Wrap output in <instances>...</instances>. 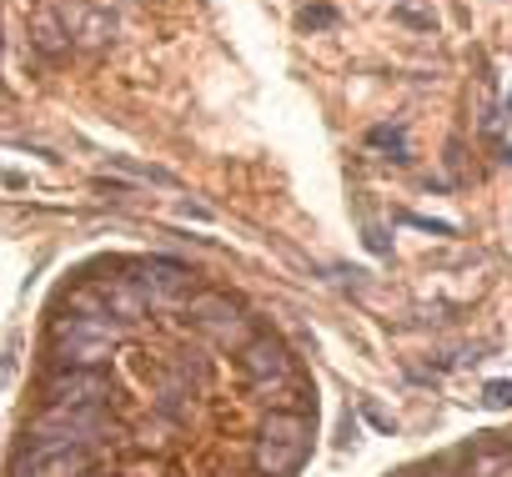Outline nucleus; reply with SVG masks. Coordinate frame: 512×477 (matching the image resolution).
<instances>
[{"label": "nucleus", "mask_w": 512, "mask_h": 477, "mask_svg": "<svg viewBox=\"0 0 512 477\" xmlns=\"http://www.w3.org/2000/svg\"><path fill=\"white\" fill-rule=\"evenodd\" d=\"M241 372L262 387V392H277V387H292V357L282 342L272 337H251L241 347Z\"/></svg>", "instance_id": "obj_8"}, {"label": "nucleus", "mask_w": 512, "mask_h": 477, "mask_svg": "<svg viewBox=\"0 0 512 477\" xmlns=\"http://www.w3.org/2000/svg\"><path fill=\"white\" fill-rule=\"evenodd\" d=\"M101 432H106V407H46L36 422V442L91 447Z\"/></svg>", "instance_id": "obj_5"}, {"label": "nucleus", "mask_w": 512, "mask_h": 477, "mask_svg": "<svg viewBox=\"0 0 512 477\" xmlns=\"http://www.w3.org/2000/svg\"><path fill=\"white\" fill-rule=\"evenodd\" d=\"M186 317H191L216 347H246V342H251L241 307H236L231 297H221V292H191V297H186Z\"/></svg>", "instance_id": "obj_4"}, {"label": "nucleus", "mask_w": 512, "mask_h": 477, "mask_svg": "<svg viewBox=\"0 0 512 477\" xmlns=\"http://www.w3.org/2000/svg\"><path fill=\"white\" fill-rule=\"evenodd\" d=\"M31 46L41 51V56H66V46H71V36H66V21L56 16V11H36L31 16Z\"/></svg>", "instance_id": "obj_10"}, {"label": "nucleus", "mask_w": 512, "mask_h": 477, "mask_svg": "<svg viewBox=\"0 0 512 477\" xmlns=\"http://www.w3.org/2000/svg\"><path fill=\"white\" fill-rule=\"evenodd\" d=\"M46 397H51V407H106L111 382L101 367H61L46 382Z\"/></svg>", "instance_id": "obj_7"}, {"label": "nucleus", "mask_w": 512, "mask_h": 477, "mask_svg": "<svg viewBox=\"0 0 512 477\" xmlns=\"http://www.w3.org/2000/svg\"><path fill=\"white\" fill-rule=\"evenodd\" d=\"M126 287L136 292L141 307L161 312V307H176V302L191 297V272L181 262H171V257H146V262H131Z\"/></svg>", "instance_id": "obj_3"}, {"label": "nucleus", "mask_w": 512, "mask_h": 477, "mask_svg": "<svg viewBox=\"0 0 512 477\" xmlns=\"http://www.w3.org/2000/svg\"><path fill=\"white\" fill-rule=\"evenodd\" d=\"M482 402H487V407H512V382H487Z\"/></svg>", "instance_id": "obj_11"}, {"label": "nucleus", "mask_w": 512, "mask_h": 477, "mask_svg": "<svg viewBox=\"0 0 512 477\" xmlns=\"http://www.w3.org/2000/svg\"><path fill=\"white\" fill-rule=\"evenodd\" d=\"M372 146H392V151H397V161H402V131H392V126H377V131H372Z\"/></svg>", "instance_id": "obj_12"}, {"label": "nucleus", "mask_w": 512, "mask_h": 477, "mask_svg": "<svg viewBox=\"0 0 512 477\" xmlns=\"http://www.w3.org/2000/svg\"><path fill=\"white\" fill-rule=\"evenodd\" d=\"M91 467V447H71V442H31L16 457V477H86Z\"/></svg>", "instance_id": "obj_6"}, {"label": "nucleus", "mask_w": 512, "mask_h": 477, "mask_svg": "<svg viewBox=\"0 0 512 477\" xmlns=\"http://www.w3.org/2000/svg\"><path fill=\"white\" fill-rule=\"evenodd\" d=\"M307 422L297 412H272L262 427V442H256V472L262 477H292L307 457Z\"/></svg>", "instance_id": "obj_2"}, {"label": "nucleus", "mask_w": 512, "mask_h": 477, "mask_svg": "<svg viewBox=\"0 0 512 477\" xmlns=\"http://www.w3.org/2000/svg\"><path fill=\"white\" fill-rule=\"evenodd\" d=\"M61 21H66V36L81 41V46H106V41L116 36V16H106V11H96V6H76V11H66Z\"/></svg>", "instance_id": "obj_9"}, {"label": "nucleus", "mask_w": 512, "mask_h": 477, "mask_svg": "<svg viewBox=\"0 0 512 477\" xmlns=\"http://www.w3.org/2000/svg\"><path fill=\"white\" fill-rule=\"evenodd\" d=\"M302 21H307V26H327V21H332V11H307Z\"/></svg>", "instance_id": "obj_13"}, {"label": "nucleus", "mask_w": 512, "mask_h": 477, "mask_svg": "<svg viewBox=\"0 0 512 477\" xmlns=\"http://www.w3.org/2000/svg\"><path fill=\"white\" fill-rule=\"evenodd\" d=\"M116 342H121V322L86 317V312L56 317V332H51V352L61 367H101Z\"/></svg>", "instance_id": "obj_1"}]
</instances>
